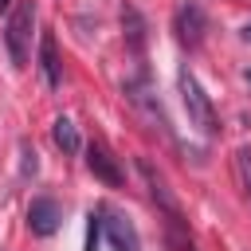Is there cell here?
Wrapping results in <instances>:
<instances>
[{"mask_svg": "<svg viewBox=\"0 0 251 251\" xmlns=\"http://www.w3.org/2000/svg\"><path fill=\"white\" fill-rule=\"evenodd\" d=\"M51 137H55V145H59L63 153H78V149H82V141H78V129H75V122H71V118H55V126H51Z\"/></svg>", "mask_w": 251, "mask_h": 251, "instance_id": "cell-10", "label": "cell"}, {"mask_svg": "<svg viewBox=\"0 0 251 251\" xmlns=\"http://www.w3.org/2000/svg\"><path fill=\"white\" fill-rule=\"evenodd\" d=\"M173 27H176V39L184 47H200V39H204V8L196 0L180 4L176 16H173Z\"/></svg>", "mask_w": 251, "mask_h": 251, "instance_id": "cell-4", "label": "cell"}, {"mask_svg": "<svg viewBox=\"0 0 251 251\" xmlns=\"http://www.w3.org/2000/svg\"><path fill=\"white\" fill-rule=\"evenodd\" d=\"M39 71H43V82L55 90L63 75H59V51H55V35L51 31L39 35Z\"/></svg>", "mask_w": 251, "mask_h": 251, "instance_id": "cell-8", "label": "cell"}, {"mask_svg": "<svg viewBox=\"0 0 251 251\" xmlns=\"http://www.w3.org/2000/svg\"><path fill=\"white\" fill-rule=\"evenodd\" d=\"M86 220H90L86 224V251H98V243H102V212H90Z\"/></svg>", "mask_w": 251, "mask_h": 251, "instance_id": "cell-12", "label": "cell"}, {"mask_svg": "<svg viewBox=\"0 0 251 251\" xmlns=\"http://www.w3.org/2000/svg\"><path fill=\"white\" fill-rule=\"evenodd\" d=\"M59 220H63V212H59V204L51 196H39V200L27 204V227H31V235H55Z\"/></svg>", "mask_w": 251, "mask_h": 251, "instance_id": "cell-5", "label": "cell"}, {"mask_svg": "<svg viewBox=\"0 0 251 251\" xmlns=\"http://www.w3.org/2000/svg\"><path fill=\"white\" fill-rule=\"evenodd\" d=\"M20 157H24V176L39 169V161H35V149H31V145H20Z\"/></svg>", "mask_w": 251, "mask_h": 251, "instance_id": "cell-13", "label": "cell"}, {"mask_svg": "<svg viewBox=\"0 0 251 251\" xmlns=\"http://www.w3.org/2000/svg\"><path fill=\"white\" fill-rule=\"evenodd\" d=\"M176 86H180V102H184V110H188V122H192L200 133H216V129H220V126H216V106H212V98L204 94V86L196 82V75H192L188 67H180Z\"/></svg>", "mask_w": 251, "mask_h": 251, "instance_id": "cell-1", "label": "cell"}, {"mask_svg": "<svg viewBox=\"0 0 251 251\" xmlns=\"http://www.w3.org/2000/svg\"><path fill=\"white\" fill-rule=\"evenodd\" d=\"M31 27H35V4L20 0L16 12H12V20H8V31H4L8 55H12L16 67H27V59H31Z\"/></svg>", "mask_w": 251, "mask_h": 251, "instance_id": "cell-2", "label": "cell"}, {"mask_svg": "<svg viewBox=\"0 0 251 251\" xmlns=\"http://www.w3.org/2000/svg\"><path fill=\"white\" fill-rule=\"evenodd\" d=\"M86 169H90L102 184H110V188L122 184V169H118V161L110 157V149H106L102 141H90V145H86Z\"/></svg>", "mask_w": 251, "mask_h": 251, "instance_id": "cell-6", "label": "cell"}, {"mask_svg": "<svg viewBox=\"0 0 251 251\" xmlns=\"http://www.w3.org/2000/svg\"><path fill=\"white\" fill-rule=\"evenodd\" d=\"M122 27H126V43H129V51L141 55V51H145V20H141V12H137L133 4L122 8Z\"/></svg>", "mask_w": 251, "mask_h": 251, "instance_id": "cell-9", "label": "cell"}, {"mask_svg": "<svg viewBox=\"0 0 251 251\" xmlns=\"http://www.w3.org/2000/svg\"><path fill=\"white\" fill-rule=\"evenodd\" d=\"M137 169H141V176H145V184H149V196L157 200V208L165 212V216H180V204L173 200V192H169V184H165V176L149 165V161H137Z\"/></svg>", "mask_w": 251, "mask_h": 251, "instance_id": "cell-7", "label": "cell"}, {"mask_svg": "<svg viewBox=\"0 0 251 251\" xmlns=\"http://www.w3.org/2000/svg\"><path fill=\"white\" fill-rule=\"evenodd\" d=\"M102 212V231L110 239L114 251H141V239H137V227L122 216V212H110V208H98Z\"/></svg>", "mask_w": 251, "mask_h": 251, "instance_id": "cell-3", "label": "cell"}, {"mask_svg": "<svg viewBox=\"0 0 251 251\" xmlns=\"http://www.w3.org/2000/svg\"><path fill=\"white\" fill-rule=\"evenodd\" d=\"M235 173H239L243 192L251 196V149H239V153H235Z\"/></svg>", "mask_w": 251, "mask_h": 251, "instance_id": "cell-11", "label": "cell"}]
</instances>
